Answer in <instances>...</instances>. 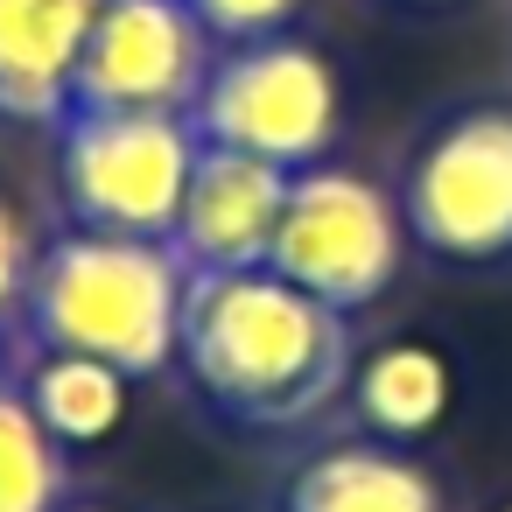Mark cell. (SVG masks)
I'll return each mask as SVG.
<instances>
[{"mask_svg":"<svg viewBox=\"0 0 512 512\" xmlns=\"http://www.w3.org/2000/svg\"><path fill=\"white\" fill-rule=\"evenodd\" d=\"M176 358L225 421L295 428L344 386L351 323L344 309L302 295L274 267L190 274Z\"/></svg>","mask_w":512,"mask_h":512,"instance_id":"6da1fadb","label":"cell"},{"mask_svg":"<svg viewBox=\"0 0 512 512\" xmlns=\"http://www.w3.org/2000/svg\"><path fill=\"white\" fill-rule=\"evenodd\" d=\"M183 295H190V267L169 239L71 225L64 239L36 253L22 309L43 351H85L120 365L127 379H148L176 358Z\"/></svg>","mask_w":512,"mask_h":512,"instance_id":"7a4b0ae2","label":"cell"},{"mask_svg":"<svg viewBox=\"0 0 512 512\" xmlns=\"http://www.w3.org/2000/svg\"><path fill=\"white\" fill-rule=\"evenodd\" d=\"M197 155H204V141H197L190 113L71 106L57 120V183H64L71 225H85V232L169 239Z\"/></svg>","mask_w":512,"mask_h":512,"instance_id":"3957f363","label":"cell"},{"mask_svg":"<svg viewBox=\"0 0 512 512\" xmlns=\"http://www.w3.org/2000/svg\"><path fill=\"white\" fill-rule=\"evenodd\" d=\"M190 127L211 148H239L281 169H316L323 148L337 141V71L288 36L232 43L225 57H211Z\"/></svg>","mask_w":512,"mask_h":512,"instance_id":"277c9868","label":"cell"},{"mask_svg":"<svg viewBox=\"0 0 512 512\" xmlns=\"http://www.w3.org/2000/svg\"><path fill=\"white\" fill-rule=\"evenodd\" d=\"M400 232H407V218L386 204L379 183L316 162V169H295V183H288L267 267L281 281H295L302 295H316V302L351 316V309H365V302H379L393 288Z\"/></svg>","mask_w":512,"mask_h":512,"instance_id":"5b68a950","label":"cell"},{"mask_svg":"<svg viewBox=\"0 0 512 512\" xmlns=\"http://www.w3.org/2000/svg\"><path fill=\"white\" fill-rule=\"evenodd\" d=\"M407 232L442 260L512 253V113H456L407 169Z\"/></svg>","mask_w":512,"mask_h":512,"instance_id":"8992f818","label":"cell"},{"mask_svg":"<svg viewBox=\"0 0 512 512\" xmlns=\"http://www.w3.org/2000/svg\"><path fill=\"white\" fill-rule=\"evenodd\" d=\"M211 78V29L190 0H99L71 106L92 113H190Z\"/></svg>","mask_w":512,"mask_h":512,"instance_id":"52a82bcc","label":"cell"},{"mask_svg":"<svg viewBox=\"0 0 512 512\" xmlns=\"http://www.w3.org/2000/svg\"><path fill=\"white\" fill-rule=\"evenodd\" d=\"M288 183H295V169L260 162V155H239V148H211V141H204V155H197V169H190V190H183V211H176L169 246L183 253V267H190V274L267 267L274 232H281Z\"/></svg>","mask_w":512,"mask_h":512,"instance_id":"ba28073f","label":"cell"},{"mask_svg":"<svg viewBox=\"0 0 512 512\" xmlns=\"http://www.w3.org/2000/svg\"><path fill=\"white\" fill-rule=\"evenodd\" d=\"M99 0H0V113L64 120Z\"/></svg>","mask_w":512,"mask_h":512,"instance_id":"9c48e42d","label":"cell"},{"mask_svg":"<svg viewBox=\"0 0 512 512\" xmlns=\"http://www.w3.org/2000/svg\"><path fill=\"white\" fill-rule=\"evenodd\" d=\"M281 512H442V491L421 463H407L400 449L379 442H351V449H323L309 456L288 491Z\"/></svg>","mask_w":512,"mask_h":512,"instance_id":"30bf717a","label":"cell"},{"mask_svg":"<svg viewBox=\"0 0 512 512\" xmlns=\"http://www.w3.org/2000/svg\"><path fill=\"white\" fill-rule=\"evenodd\" d=\"M29 407L64 449L106 442L127 421V372L85 351H43V365L29 372Z\"/></svg>","mask_w":512,"mask_h":512,"instance_id":"8fae6325","label":"cell"},{"mask_svg":"<svg viewBox=\"0 0 512 512\" xmlns=\"http://www.w3.org/2000/svg\"><path fill=\"white\" fill-rule=\"evenodd\" d=\"M351 393H358L365 428L407 442V435H421V428L442 421V407H449V365L428 344H386L379 358H365V372H358Z\"/></svg>","mask_w":512,"mask_h":512,"instance_id":"7c38bea8","label":"cell"},{"mask_svg":"<svg viewBox=\"0 0 512 512\" xmlns=\"http://www.w3.org/2000/svg\"><path fill=\"white\" fill-rule=\"evenodd\" d=\"M0 512H64V442L36 421L29 393L0 386Z\"/></svg>","mask_w":512,"mask_h":512,"instance_id":"4fadbf2b","label":"cell"},{"mask_svg":"<svg viewBox=\"0 0 512 512\" xmlns=\"http://www.w3.org/2000/svg\"><path fill=\"white\" fill-rule=\"evenodd\" d=\"M197 22L225 43H260V36H281V22L295 15V0H190Z\"/></svg>","mask_w":512,"mask_h":512,"instance_id":"5bb4252c","label":"cell"},{"mask_svg":"<svg viewBox=\"0 0 512 512\" xmlns=\"http://www.w3.org/2000/svg\"><path fill=\"white\" fill-rule=\"evenodd\" d=\"M29 274H36V239H29L22 211L0 197V316L29 295Z\"/></svg>","mask_w":512,"mask_h":512,"instance_id":"9a60e30c","label":"cell"},{"mask_svg":"<svg viewBox=\"0 0 512 512\" xmlns=\"http://www.w3.org/2000/svg\"><path fill=\"white\" fill-rule=\"evenodd\" d=\"M64 512H106V505H64Z\"/></svg>","mask_w":512,"mask_h":512,"instance_id":"2e32d148","label":"cell"},{"mask_svg":"<svg viewBox=\"0 0 512 512\" xmlns=\"http://www.w3.org/2000/svg\"><path fill=\"white\" fill-rule=\"evenodd\" d=\"M505 512H512V505H505Z\"/></svg>","mask_w":512,"mask_h":512,"instance_id":"e0dca14e","label":"cell"}]
</instances>
